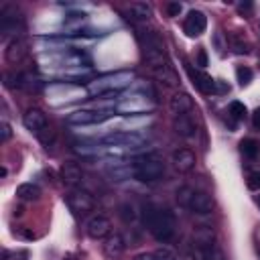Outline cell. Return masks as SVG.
<instances>
[{"instance_id":"d590c367","label":"cell","mask_w":260,"mask_h":260,"mask_svg":"<svg viewBox=\"0 0 260 260\" xmlns=\"http://www.w3.org/2000/svg\"><path fill=\"white\" fill-rule=\"evenodd\" d=\"M134 260H154V254H150V252H142V254L134 256Z\"/></svg>"},{"instance_id":"7402d4cb","label":"cell","mask_w":260,"mask_h":260,"mask_svg":"<svg viewBox=\"0 0 260 260\" xmlns=\"http://www.w3.org/2000/svg\"><path fill=\"white\" fill-rule=\"evenodd\" d=\"M191 242H215V232H213V228H211V225H205V223L197 225V228L193 230V240H191Z\"/></svg>"},{"instance_id":"e0dca14e","label":"cell","mask_w":260,"mask_h":260,"mask_svg":"<svg viewBox=\"0 0 260 260\" xmlns=\"http://www.w3.org/2000/svg\"><path fill=\"white\" fill-rule=\"evenodd\" d=\"M152 73H154V77L160 81V83H167V85H179V77H177V73H175V69H173V65L167 61V63H162V65H158V67H154V69H150Z\"/></svg>"},{"instance_id":"5b68a950","label":"cell","mask_w":260,"mask_h":260,"mask_svg":"<svg viewBox=\"0 0 260 260\" xmlns=\"http://www.w3.org/2000/svg\"><path fill=\"white\" fill-rule=\"evenodd\" d=\"M65 201L69 205V209L75 213V215H85L93 209V197L83 191V189H71L67 195H65Z\"/></svg>"},{"instance_id":"277c9868","label":"cell","mask_w":260,"mask_h":260,"mask_svg":"<svg viewBox=\"0 0 260 260\" xmlns=\"http://www.w3.org/2000/svg\"><path fill=\"white\" fill-rule=\"evenodd\" d=\"M132 71H118V73H110V75H104L95 81H91L89 85V91L91 93H112V91H120L122 87L130 85L132 83Z\"/></svg>"},{"instance_id":"52a82bcc","label":"cell","mask_w":260,"mask_h":260,"mask_svg":"<svg viewBox=\"0 0 260 260\" xmlns=\"http://www.w3.org/2000/svg\"><path fill=\"white\" fill-rule=\"evenodd\" d=\"M114 112L112 110H77L73 114L67 116V122L69 124H79V126H85V124H100L104 120H108Z\"/></svg>"},{"instance_id":"44dd1931","label":"cell","mask_w":260,"mask_h":260,"mask_svg":"<svg viewBox=\"0 0 260 260\" xmlns=\"http://www.w3.org/2000/svg\"><path fill=\"white\" fill-rule=\"evenodd\" d=\"M16 195H18L22 201H35V199L41 197V189H39V185H35V183H22V185L16 187Z\"/></svg>"},{"instance_id":"d4e9b609","label":"cell","mask_w":260,"mask_h":260,"mask_svg":"<svg viewBox=\"0 0 260 260\" xmlns=\"http://www.w3.org/2000/svg\"><path fill=\"white\" fill-rule=\"evenodd\" d=\"M230 114H232L234 120H244L246 114H248V110H246V106L242 102H232L230 104Z\"/></svg>"},{"instance_id":"30bf717a","label":"cell","mask_w":260,"mask_h":260,"mask_svg":"<svg viewBox=\"0 0 260 260\" xmlns=\"http://www.w3.org/2000/svg\"><path fill=\"white\" fill-rule=\"evenodd\" d=\"M110 230H112V221L106 217V215H93L87 219L85 223V232L89 238L93 240H102V238H108L110 236Z\"/></svg>"},{"instance_id":"d6986e66","label":"cell","mask_w":260,"mask_h":260,"mask_svg":"<svg viewBox=\"0 0 260 260\" xmlns=\"http://www.w3.org/2000/svg\"><path fill=\"white\" fill-rule=\"evenodd\" d=\"M24 55H26V43H24L22 39H14V41H10V43H8V49H6V59H8L10 63L20 61Z\"/></svg>"},{"instance_id":"484cf974","label":"cell","mask_w":260,"mask_h":260,"mask_svg":"<svg viewBox=\"0 0 260 260\" xmlns=\"http://www.w3.org/2000/svg\"><path fill=\"white\" fill-rule=\"evenodd\" d=\"M152 254H154V260H179V256H177L171 248H167V246H162V248L154 250Z\"/></svg>"},{"instance_id":"836d02e7","label":"cell","mask_w":260,"mask_h":260,"mask_svg":"<svg viewBox=\"0 0 260 260\" xmlns=\"http://www.w3.org/2000/svg\"><path fill=\"white\" fill-rule=\"evenodd\" d=\"M215 91H217V93H225V91H230V85L217 79V81H215Z\"/></svg>"},{"instance_id":"ba28073f","label":"cell","mask_w":260,"mask_h":260,"mask_svg":"<svg viewBox=\"0 0 260 260\" xmlns=\"http://www.w3.org/2000/svg\"><path fill=\"white\" fill-rule=\"evenodd\" d=\"M152 106H154V104H152V102H148L144 93H136V95L126 98L124 102H120L116 110H118L120 114H130V116H134V114H142V112L150 110Z\"/></svg>"},{"instance_id":"d6a6232c","label":"cell","mask_w":260,"mask_h":260,"mask_svg":"<svg viewBox=\"0 0 260 260\" xmlns=\"http://www.w3.org/2000/svg\"><path fill=\"white\" fill-rule=\"evenodd\" d=\"M197 65L199 67H205L207 65V53H205V49H199V53H197Z\"/></svg>"},{"instance_id":"2e32d148","label":"cell","mask_w":260,"mask_h":260,"mask_svg":"<svg viewBox=\"0 0 260 260\" xmlns=\"http://www.w3.org/2000/svg\"><path fill=\"white\" fill-rule=\"evenodd\" d=\"M173 128L181 138H193L195 136V124L189 114H179L173 118Z\"/></svg>"},{"instance_id":"4dcf8cb0","label":"cell","mask_w":260,"mask_h":260,"mask_svg":"<svg viewBox=\"0 0 260 260\" xmlns=\"http://www.w3.org/2000/svg\"><path fill=\"white\" fill-rule=\"evenodd\" d=\"M181 10H183V6H181L179 2H169V4H167V12H169V16H179Z\"/></svg>"},{"instance_id":"7c38bea8","label":"cell","mask_w":260,"mask_h":260,"mask_svg":"<svg viewBox=\"0 0 260 260\" xmlns=\"http://www.w3.org/2000/svg\"><path fill=\"white\" fill-rule=\"evenodd\" d=\"M171 162L179 173H189L195 167V154L189 148H177L171 156Z\"/></svg>"},{"instance_id":"9c48e42d","label":"cell","mask_w":260,"mask_h":260,"mask_svg":"<svg viewBox=\"0 0 260 260\" xmlns=\"http://www.w3.org/2000/svg\"><path fill=\"white\" fill-rule=\"evenodd\" d=\"M207 28V16L201 10H189L185 22H183V30L187 37H199L203 35Z\"/></svg>"},{"instance_id":"1f68e13d","label":"cell","mask_w":260,"mask_h":260,"mask_svg":"<svg viewBox=\"0 0 260 260\" xmlns=\"http://www.w3.org/2000/svg\"><path fill=\"white\" fill-rule=\"evenodd\" d=\"M122 217H124L126 221H132V219H134V209H132V205H130V207H128V205L122 207Z\"/></svg>"},{"instance_id":"8992f818","label":"cell","mask_w":260,"mask_h":260,"mask_svg":"<svg viewBox=\"0 0 260 260\" xmlns=\"http://www.w3.org/2000/svg\"><path fill=\"white\" fill-rule=\"evenodd\" d=\"M189 256L191 260H223V252L215 242H191Z\"/></svg>"},{"instance_id":"6da1fadb","label":"cell","mask_w":260,"mask_h":260,"mask_svg":"<svg viewBox=\"0 0 260 260\" xmlns=\"http://www.w3.org/2000/svg\"><path fill=\"white\" fill-rule=\"evenodd\" d=\"M142 219H144L148 232L152 234V238L162 244L169 242L177 232V219L169 209H158V207L146 205L142 211Z\"/></svg>"},{"instance_id":"3957f363","label":"cell","mask_w":260,"mask_h":260,"mask_svg":"<svg viewBox=\"0 0 260 260\" xmlns=\"http://www.w3.org/2000/svg\"><path fill=\"white\" fill-rule=\"evenodd\" d=\"M134 169V179L142 183H156L165 175V162L156 154H144L132 162Z\"/></svg>"},{"instance_id":"f546056e","label":"cell","mask_w":260,"mask_h":260,"mask_svg":"<svg viewBox=\"0 0 260 260\" xmlns=\"http://www.w3.org/2000/svg\"><path fill=\"white\" fill-rule=\"evenodd\" d=\"M248 187L250 189H260V173H250L248 175Z\"/></svg>"},{"instance_id":"4316f807","label":"cell","mask_w":260,"mask_h":260,"mask_svg":"<svg viewBox=\"0 0 260 260\" xmlns=\"http://www.w3.org/2000/svg\"><path fill=\"white\" fill-rule=\"evenodd\" d=\"M75 152L83 154V156H89V154H100L102 148L98 144H79V146H75Z\"/></svg>"},{"instance_id":"9a60e30c","label":"cell","mask_w":260,"mask_h":260,"mask_svg":"<svg viewBox=\"0 0 260 260\" xmlns=\"http://www.w3.org/2000/svg\"><path fill=\"white\" fill-rule=\"evenodd\" d=\"M169 108H171V112H173L175 116H179V114H189V112L193 110V100H191L189 93L179 91V93H175V95L171 98Z\"/></svg>"},{"instance_id":"5bb4252c","label":"cell","mask_w":260,"mask_h":260,"mask_svg":"<svg viewBox=\"0 0 260 260\" xmlns=\"http://www.w3.org/2000/svg\"><path fill=\"white\" fill-rule=\"evenodd\" d=\"M124 250H126V244H124V238L120 234H110L106 238V242H104V254L108 258L116 260V258H120L124 254Z\"/></svg>"},{"instance_id":"83f0119b","label":"cell","mask_w":260,"mask_h":260,"mask_svg":"<svg viewBox=\"0 0 260 260\" xmlns=\"http://www.w3.org/2000/svg\"><path fill=\"white\" fill-rule=\"evenodd\" d=\"M236 75H238L240 85H248L252 81V69H248V67H238L236 69Z\"/></svg>"},{"instance_id":"cb8c5ba5","label":"cell","mask_w":260,"mask_h":260,"mask_svg":"<svg viewBox=\"0 0 260 260\" xmlns=\"http://www.w3.org/2000/svg\"><path fill=\"white\" fill-rule=\"evenodd\" d=\"M232 49L238 53V55H246L250 51V45L240 37V35H232Z\"/></svg>"},{"instance_id":"4fadbf2b","label":"cell","mask_w":260,"mask_h":260,"mask_svg":"<svg viewBox=\"0 0 260 260\" xmlns=\"http://www.w3.org/2000/svg\"><path fill=\"white\" fill-rule=\"evenodd\" d=\"M187 71H189V75H191V79H193V83H195V87L199 91H203V93H215V79H211L203 71L193 69L191 65H187Z\"/></svg>"},{"instance_id":"f1b7e54d","label":"cell","mask_w":260,"mask_h":260,"mask_svg":"<svg viewBox=\"0 0 260 260\" xmlns=\"http://www.w3.org/2000/svg\"><path fill=\"white\" fill-rule=\"evenodd\" d=\"M10 136H12L10 124H8V122H2V124H0V140L6 142V140H10Z\"/></svg>"},{"instance_id":"ac0fdd59","label":"cell","mask_w":260,"mask_h":260,"mask_svg":"<svg viewBox=\"0 0 260 260\" xmlns=\"http://www.w3.org/2000/svg\"><path fill=\"white\" fill-rule=\"evenodd\" d=\"M61 179H63L65 185H69V187L75 189V187L81 183L83 173H81V169H79L75 162H67V165H63V169H61Z\"/></svg>"},{"instance_id":"603a6c76","label":"cell","mask_w":260,"mask_h":260,"mask_svg":"<svg viewBox=\"0 0 260 260\" xmlns=\"http://www.w3.org/2000/svg\"><path fill=\"white\" fill-rule=\"evenodd\" d=\"M240 148H242L244 156H248V158H256L260 154V142L254 138H244L240 142Z\"/></svg>"},{"instance_id":"ffe728a7","label":"cell","mask_w":260,"mask_h":260,"mask_svg":"<svg viewBox=\"0 0 260 260\" xmlns=\"http://www.w3.org/2000/svg\"><path fill=\"white\" fill-rule=\"evenodd\" d=\"M128 12H130V16L134 20H140V22H144V20H148L152 16V8L146 2H132Z\"/></svg>"},{"instance_id":"e575fe53","label":"cell","mask_w":260,"mask_h":260,"mask_svg":"<svg viewBox=\"0 0 260 260\" xmlns=\"http://www.w3.org/2000/svg\"><path fill=\"white\" fill-rule=\"evenodd\" d=\"M252 124H254V128H260V108L254 110V114H252Z\"/></svg>"},{"instance_id":"8fae6325","label":"cell","mask_w":260,"mask_h":260,"mask_svg":"<svg viewBox=\"0 0 260 260\" xmlns=\"http://www.w3.org/2000/svg\"><path fill=\"white\" fill-rule=\"evenodd\" d=\"M22 124H24L30 132L41 134V132L47 128V116H45L43 110H39V108H28V110L24 112V116H22Z\"/></svg>"},{"instance_id":"7a4b0ae2","label":"cell","mask_w":260,"mask_h":260,"mask_svg":"<svg viewBox=\"0 0 260 260\" xmlns=\"http://www.w3.org/2000/svg\"><path fill=\"white\" fill-rule=\"evenodd\" d=\"M177 203L197 215H207L213 211V199L205 191H197L187 185L177 189Z\"/></svg>"}]
</instances>
